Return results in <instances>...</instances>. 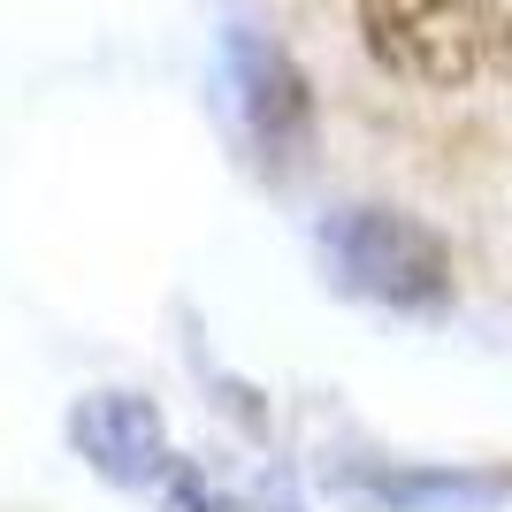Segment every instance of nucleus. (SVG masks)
I'll return each mask as SVG.
<instances>
[{
	"label": "nucleus",
	"mask_w": 512,
	"mask_h": 512,
	"mask_svg": "<svg viewBox=\"0 0 512 512\" xmlns=\"http://www.w3.org/2000/svg\"><path fill=\"white\" fill-rule=\"evenodd\" d=\"M321 268L344 299H367L383 314H451L459 299V268L436 222L406 207H375V199H344L321 214Z\"/></svg>",
	"instance_id": "nucleus-1"
},
{
	"label": "nucleus",
	"mask_w": 512,
	"mask_h": 512,
	"mask_svg": "<svg viewBox=\"0 0 512 512\" xmlns=\"http://www.w3.org/2000/svg\"><path fill=\"white\" fill-rule=\"evenodd\" d=\"M367 62L421 92H459L482 77V16L474 0H352Z\"/></svg>",
	"instance_id": "nucleus-2"
},
{
	"label": "nucleus",
	"mask_w": 512,
	"mask_h": 512,
	"mask_svg": "<svg viewBox=\"0 0 512 512\" xmlns=\"http://www.w3.org/2000/svg\"><path fill=\"white\" fill-rule=\"evenodd\" d=\"M222 92L237 130L253 138L260 169H299L314 153V77L291 62V46L260 31H222Z\"/></svg>",
	"instance_id": "nucleus-3"
},
{
	"label": "nucleus",
	"mask_w": 512,
	"mask_h": 512,
	"mask_svg": "<svg viewBox=\"0 0 512 512\" xmlns=\"http://www.w3.org/2000/svg\"><path fill=\"white\" fill-rule=\"evenodd\" d=\"M62 436L100 482L138 490V497H161L176 474H184V459H192V451L169 436V413L153 406V398H138V390H85V398L69 406Z\"/></svg>",
	"instance_id": "nucleus-4"
},
{
	"label": "nucleus",
	"mask_w": 512,
	"mask_h": 512,
	"mask_svg": "<svg viewBox=\"0 0 512 512\" xmlns=\"http://www.w3.org/2000/svg\"><path fill=\"white\" fill-rule=\"evenodd\" d=\"M329 490L352 512H497L512 505V467H459V459H337Z\"/></svg>",
	"instance_id": "nucleus-5"
},
{
	"label": "nucleus",
	"mask_w": 512,
	"mask_h": 512,
	"mask_svg": "<svg viewBox=\"0 0 512 512\" xmlns=\"http://www.w3.org/2000/svg\"><path fill=\"white\" fill-rule=\"evenodd\" d=\"M482 16V69L512 85V0H474Z\"/></svg>",
	"instance_id": "nucleus-6"
}]
</instances>
